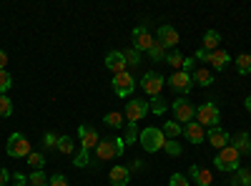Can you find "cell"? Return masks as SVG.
Here are the masks:
<instances>
[{"label":"cell","instance_id":"1","mask_svg":"<svg viewBox=\"0 0 251 186\" xmlns=\"http://www.w3.org/2000/svg\"><path fill=\"white\" fill-rule=\"evenodd\" d=\"M96 154L100 161H111V159H121L126 154V141L113 136V138H100L98 146H96Z\"/></svg>","mask_w":251,"mask_h":186},{"label":"cell","instance_id":"2","mask_svg":"<svg viewBox=\"0 0 251 186\" xmlns=\"http://www.w3.org/2000/svg\"><path fill=\"white\" fill-rule=\"evenodd\" d=\"M214 166L219 169V171H224V174H234L239 166H241V154L228 143L226 149H221L219 151V156L214 159Z\"/></svg>","mask_w":251,"mask_h":186},{"label":"cell","instance_id":"3","mask_svg":"<svg viewBox=\"0 0 251 186\" xmlns=\"http://www.w3.org/2000/svg\"><path fill=\"white\" fill-rule=\"evenodd\" d=\"M5 151H8L10 159H28V156L33 154V151H30V141H28L25 133H10Z\"/></svg>","mask_w":251,"mask_h":186},{"label":"cell","instance_id":"4","mask_svg":"<svg viewBox=\"0 0 251 186\" xmlns=\"http://www.w3.org/2000/svg\"><path fill=\"white\" fill-rule=\"evenodd\" d=\"M138 143H141V146L149 151V154H156V151L163 149L166 136H163L161 129H143V131L138 133Z\"/></svg>","mask_w":251,"mask_h":186},{"label":"cell","instance_id":"5","mask_svg":"<svg viewBox=\"0 0 251 186\" xmlns=\"http://www.w3.org/2000/svg\"><path fill=\"white\" fill-rule=\"evenodd\" d=\"M196 121L201 123V126H208V129H214L219 126V121H221V111L214 101H206L201 103V106L196 108Z\"/></svg>","mask_w":251,"mask_h":186},{"label":"cell","instance_id":"6","mask_svg":"<svg viewBox=\"0 0 251 186\" xmlns=\"http://www.w3.org/2000/svg\"><path fill=\"white\" fill-rule=\"evenodd\" d=\"M113 91H116V96L118 98H128L133 91H136V78L131 76V73H118V76H113Z\"/></svg>","mask_w":251,"mask_h":186},{"label":"cell","instance_id":"7","mask_svg":"<svg viewBox=\"0 0 251 186\" xmlns=\"http://www.w3.org/2000/svg\"><path fill=\"white\" fill-rule=\"evenodd\" d=\"M166 86V78L161 76V73H156V71H149L143 78H141V88H143V93L146 96H161V88Z\"/></svg>","mask_w":251,"mask_h":186},{"label":"cell","instance_id":"8","mask_svg":"<svg viewBox=\"0 0 251 186\" xmlns=\"http://www.w3.org/2000/svg\"><path fill=\"white\" fill-rule=\"evenodd\" d=\"M169 86H171V91H176V93H181V96H188V93H191V88H194L191 73H186V71L171 73V76H169Z\"/></svg>","mask_w":251,"mask_h":186},{"label":"cell","instance_id":"9","mask_svg":"<svg viewBox=\"0 0 251 186\" xmlns=\"http://www.w3.org/2000/svg\"><path fill=\"white\" fill-rule=\"evenodd\" d=\"M171 111H174V116H176V123H178V121H181V123H188V121L196 118V108H194L186 98H176L174 106H171Z\"/></svg>","mask_w":251,"mask_h":186},{"label":"cell","instance_id":"10","mask_svg":"<svg viewBox=\"0 0 251 186\" xmlns=\"http://www.w3.org/2000/svg\"><path fill=\"white\" fill-rule=\"evenodd\" d=\"M146 113H149V101H143V98H133L126 103V118L138 123L141 118H146Z\"/></svg>","mask_w":251,"mask_h":186},{"label":"cell","instance_id":"11","mask_svg":"<svg viewBox=\"0 0 251 186\" xmlns=\"http://www.w3.org/2000/svg\"><path fill=\"white\" fill-rule=\"evenodd\" d=\"M151 46H153V38H151L149 28H146V26H136V28H133V48H136L138 53H143V51L149 53Z\"/></svg>","mask_w":251,"mask_h":186},{"label":"cell","instance_id":"12","mask_svg":"<svg viewBox=\"0 0 251 186\" xmlns=\"http://www.w3.org/2000/svg\"><path fill=\"white\" fill-rule=\"evenodd\" d=\"M156 40H158L163 48H176L181 38H178V30L174 26H161L158 33H156Z\"/></svg>","mask_w":251,"mask_h":186},{"label":"cell","instance_id":"13","mask_svg":"<svg viewBox=\"0 0 251 186\" xmlns=\"http://www.w3.org/2000/svg\"><path fill=\"white\" fill-rule=\"evenodd\" d=\"M78 138H80V146L86 149V151H91V149H96L98 146V131L93 129V126H86V123H83V126H78Z\"/></svg>","mask_w":251,"mask_h":186},{"label":"cell","instance_id":"14","mask_svg":"<svg viewBox=\"0 0 251 186\" xmlns=\"http://www.w3.org/2000/svg\"><path fill=\"white\" fill-rule=\"evenodd\" d=\"M181 136H186V141H191V143H203L206 141V131H203V126L199 121L183 123V133Z\"/></svg>","mask_w":251,"mask_h":186},{"label":"cell","instance_id":"15","mask_svg":"<svg viewBox=\"0 0 251 186\" xmlns=\"http://www.w3.org/2000/svg\"><path fill=\"white\" fill-rule=\"evenodd\" d=\"M206 138L211 141V146H216L219 151L221 149H226L228 143H231V136H228L221 126H214V129H208V133H206Z\"/></svg>","mask_w":251,"mask_h":186},{"label":"cell","instance_id":"16","mask_svg":"<svg viewBox=\"0 0 251 186\" xmlns=\"http://www.w3.org/2000/svg\"><path fill=\"white\" fill-rule=\"evenodd\" d=\"M108 181H111V186H128V181H131V171L126 169L123 163H118V166L111 169Z\"/></svg>","mask_w":251,"mask_h":186},{"label":"cell","instance_id":"17","mask_svg":"<svg viewBox=\"0 0 251 186\" xmlns=\"http://www.w3.org/2000/svg\"><path fill=\"white\" fill-rule=\"evenodd\" d=\"M106 68H108V71H113V76H118V73H123V71H126V58H123V51H111V53L106 55Z\"/></svg>","mask_w":251,"mask_h":186},{"label":"cell","instance_id":"18","mask_svg":"<svg viewBox=\"0 0 251 186\" xmlns=\"http://www.w3.org/2000/svg\"><path fill=\"white\" fill-rule=\"evenodd\" d=\"M188 179H191V181H196L199 186H211V184H214V179H211V171H208V169H203V166H191V169H188Z\"/></svg>","mask_w":251,"mask_h":186},{"label":"cell","instance_id":"19","mask_svg":"<svg viewBox=\"0 0 251 186\" xmlns=\"http://www.w3.org/2000/svg\"><path fill=\"white\" fill-rule=\"evenodd\" d=\"M191 80H194V86L208 88V86L214 83V76H211V71H206V68H194V73H191Z\"/></svg>","mask_w":251,"mask_h":186},{"label":"cell","instance_id":"20","mask_svg":"<svg viewBox=\"0 0 251 186\" xmlns=\"http://www.w3.org/2000/svg\"><path fill=\"white\" fill-rule=\"evenodd\" d=\"M231 146H234L239 154H249V151H251V136H249L246 131L231 136Z\"/></svg>","mask_w":251,"mask_h":186},{"label":"cell","instance_id":"21","mask_svg":"<svg viewBox=\"0 0 251 186\" xmlns=\"http://www.w3.org/2000/svg\"><path fill=\"white\" fill-rule=\"evenodd\" d=\"M208 63H211V68H214V71H226V66L231 63V58H228V53H226V51H214V53H211V60H208Z\"/></svg>","mask_w":251,"mask_h":186},{"label":"cell","instance_id":"22","mask_svg":"<svg viewBox=\"0 0 251 186\" xmlns=\"http://www.w3.org/2000/svg\"><path fill=\"white\" fill-rule=\"evenodd\" d=\"M219 43H221V35H219V30H206L203 33V51H208V53H214L216 48H219Z\"/></svg>","mask_w":251,"mask_h":186},{"label":"cell","instance_id":"23","mask_svg":"<svg viewBox=\"0 0 251 186\" xmlns=\"http://www.w3.org/2000/svg\"><path fill=\"white\" fill-rule=\"evenodd\" d=\"M231 184H234V186H251V171L244 169V166H239V169L231 174Z\"/></svg>","mask_w":251,"mask_h":186},{"label":"cell","instance_id":"24","mask_svg":"<svg viewBox=\"0 0 251 186\" xmlns=\"http://www.w3.org/2000/svg\"><path fill=\"white\" fill-rule=\"evenodd\" d=\"M161 131H163L166 138H178L183 133V126H181V123H176V121H166V126Z\"/></svg>","mask_w":251,"mask_h":186},{"label":"cell","instance_id":"25","mask_svg":"<svg viewBox=\"0 0 251 186\" xmlns=\"http://www.w3.org/2000/svg\"><path fill=\"white\" fill-rule=\"evenodd\" d=\"M149 58L153 60V63H163V60H166V48L158 43V40H153V46L149 51Z\"/></svg>","mask_w":251,"mask_h":186},{"label":"cell","instance_id":"26","mask_svg":"<svg viewBox=\"0 0 251 186\" xmlns=\"http://www.w3.org/2000/svg\"><path fill=\"white\" fill-rule=\"evenodd\" d=\"M236 71H239V76H249L251 73V55L249 53H241L236 58Z\"/></svg>","mask_w":251,"mask_h":186},{"label":"cell","instance_id":"27","mask_svg":"<svg viewBox=\"0 0 251 186\" xmlns=\"http://www.w3.org/2000/svg\"><path fill=\"white\" fill-rule=\"evenodd\" d=\"M25 163H28V166H33L35 171H43V166H46V156L40 154V151H33V154L25 159Z\"/></svg>","mask_w":251,"mask_h":186},{"label":"cell","instance_id":"28","mask_svg":"<svg viewBox=\"0 0 251 186\" xmlns=\"http://www.w3.org/2000/svg\"><path fill=\"white\" fill-rule=\"evenodd\" d=\"M126 146H131V143H136L138 141V123H133V121H128L126 123Z\"/></svg>","mask_w":251,"mask_h":186},{"label":"cell","instance_id":"29","mask_svg":"<svg viewBox=\"0 0 251 186\" xmlns=\"http://www.w3.org/2000/svg\"><path fill=\"white\" fill-rule=\"evenodd\" d=\"M10 116H13V101L5 93H0V118H10Z\"/></svg>","mask_w":251,"mask_h":186},{"label":"cell","instance_id":"30","mask_svg":"<svg viewBox=\"0 0 251 186\" xmlns=\"http://www.w3.org/2000/svg\"><path fill=\"white\" fill-rule=\"evenodd\" d=\"M149 111H151V113H156V116H161V113L166 111V98L153 96V98L149 101Z\"/></svg>","mask_w":251,"mask_h":186},{"label":"cell","instance_id":"31","mask_svg":"<svg viewBox=\"0 0 251 186\" xmlns=\"http://www.w3.org/2000/svg\"><path fill=\"white\" fill-rule=\"evenodd\" d=\"M58 151L66 154V156H71V154H73V138H71V136H58Z\"/></svg>","mask_w":251,"mask_h":186},{"label":"cell","instance_id":"32","mask_svg":"<svg viewBox=\"0 0 251 186\" xmlns=\"http://www.w3.org/2000/svg\"><path fill=\"white\" fill-rule=\"evenodd\" d=\"M106 126H111V129H121L123 126V116L118 113V111H111V113H106Z\"/></svg>","mask_w":251,"mask_h":186},{"label":"cell","instance_id":"33","mask_svg":"<svg viewBox=\"0 0 251 186\" xmlns=\"http://www.w3.org/2000/svg\"><path fill=\"white\" fill-rule=\"evenodd\" d=\"M166 63H169L171 68H178V71H181V66H183V55H181L178 51H171V53H166Z\"/></svg>","mask_w":251,"mask_h":186},{"label":"cell","instance_id":"34","mask_svg":"<svg viewBox=\"0 0 251 186\" xmlns=\"http://www.w3.org/2000/svg\"><path fill=\"white\" fill-rule=\"evenodd\" d=\"M163 151L169 154V156H181V143H178V141H174V138H166Z\"/></svg>","mask_w":251,"mask_h":186},{"label":"cell","instance_id":"35","mask_svg":"<svg viewBox=\"0 0 251 186\" xmlns=\"http://www.w3.org/2000/svg\"><path fill=\"white\" fill-rule=\"evenodd\" d=\"M123 58H126V63H128V66H138V63H141V53H138L136 48L123 51Z\"/></svg>","mask_w":251,"mask_h":186},{"label":"cell","instance_id":"36","mask_svg":"<svg viewBox=\"0 0 251 186\" xmlns=\"http://www.w3.org/2000/svg\"><path fill=\"white\" fill-rule=\"evenodd\" d=\"M28 181H30V186H48V176L43 171H33L28 176Z\"/></svg>","mask_w":251,"mask_h":186},{"label":"cell","instance_id":"37","mask_svg":"<svg viewBox=\"0 0 251 186\" xmlns=\"http://www.w3.org/2000/svg\"><path fill=\"white\" fill-rule=\"evenodd\" d=\"M13 86V78L8 71H0V93H5L8 96V88Z\"/></svg>","mask_w":251,"mask_h":186},{"label":"cell","instance_id":"38","mask_svg":"<svg viewBox=\"0 0 251 186\" xmlns=\"http://www.w3.org/2000/svg\"><path fill=\"white\" fill-rule=\"evenodd\" d=\"M43 146L46 149H58V136L53 131H46L43 133Z\"/></svg>","mask_w":251,"mask_h":186},{"label":"cell","instance_id":"39","mask_svg":"<svg viewBox=\"0 0 251 186\" xmlns=\"http://www.w3.org/2000/svg\"><path fill=\"white\" fill-rule=\"evenodd\" d=\"M169 186H191V184H188V179H186L183 174H174V176L169 179Z\"/></svg>","mask_w":251,"mask_h":186},{"label":"cell","instance_id":"40","mask_svg":"<svg viewBox=\"0 0 251 186\" xmlns=\"http://www.w3.org/2000/svg\"><path fill=\"white\" fill-rule=\"evenodd\" d=\"M48 186H68V179L63 176V174H53L48 179Z\"/></svg>","mask_w":251,"mask_h":186},{"label":"cell","instance_id":"41","mask_svg":"<svg viewBox=\"0 0 251 186\" xmlns=\"http://www.w3.org/2000/svg\"><path fill=\"white\" fill-rule=\"evenodd\" d=\"M73 163H75L78 169H83V166H88V151L83 149V151H80V154H78V156L73 159Z\"/></svg>","mask_w":251,"mask_h":186},{"label":"cell","instance_id":"42","mask_svg":"<svg viewBox=\"0 0 251 186\" xmlns=\"http://www.w3.org/2000/svg\"><path fill=\"white\" fill-rule=\"evenodd\" d=\"M194 60H196V58H183V66H181V71H186V73H194Z\"/></svg>","mask_w":251,"mask_h":186},{"label":"cell","instance_id":"43","mask_svg":"<svg viewBox=\"0 0 251 186\" xmlns=\"http://www.w3.org/2000/svg\"><path fill=\"white\" fill-rule=\"evenodd\" d=\"M194 58H196V60H211V53H208V51H203V48H199Z\"/></svg>","mask_w":251,"mask_h":186},{"label":"cell","instance_id":"44","mask_svg":"<svg viewBox=\"0 0 251 186\" xmlns=\"http://www.w3.org/2000/svg\"><path fill=\"white\" fill-rule=\"evenodd\" d=\"M10 176H13V174H10L8 169H0V186H5V184L10 181Z\"/></svg>","mask_w":251,"mask_h":186},{"label":"cell","instance_id":"45","mask_svg":"<svg viewBox=\"0 0 251 186\" xmlns=\"http://www.w3.org/2000/svg\"><path fill=\"white\" fill-rule=\"evenodd\" d=\"M5 66H8V53L0 48V71H5Z\"/></svg>","mask_w":251,"mask_h":186},{"label":"cell","instance_id":"46","mask_svg":"<svg viewBox=\"0 0 251 186\" xmlns=\"http://www.w3.org/2000/svg\"><path fill=\"white\" fill-rule=\"evenodd\" d=\"M244 106H246V111L251 113V96H246V101H244Z\"/></svg>","mask_w":251,"mask_h":186}]
</instances>
